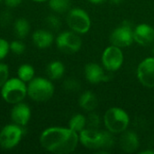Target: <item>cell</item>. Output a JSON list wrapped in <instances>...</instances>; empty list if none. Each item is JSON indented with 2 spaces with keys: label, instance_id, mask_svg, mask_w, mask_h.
Here are the masks:
<instances>
[{
  "label": "cell",
  "instance_id": "29",
  "mask_svg": "<svg viewBox=\"0 0 154 154\" xmlns=\"http://www.w3.org/2000/svg\"><path fill=\"white\" fill-rule=\"evenodd\" d=\"M12 20V14L8 11H4L0 14V24L2 26H7Z\"/></svg>",
  "mask_w": 154,
  "mask_h": 154
},
{
  "label": "cell",
  "instance_id": "32",
  "mask_svg": "<svg viewBox=\"0 0 154 154\" xmlns=\"http://www.w3.org/2000/svg\"><path fill=\"white\" fill-rule=\"evenodd\" d=\"M90 3H92V4H101V3H103L105 0H88Z\"/></svg>",
  "mask_w": 154,
  "mask_h": 154
},
{
  "label": "cell",
  "instance_id": "22",
  "mask_svg": "<svg viewBox=\"0 0 154 154\" xmlns=\"http://www.w3.org/2000/svg\"><path fill=\"white\" fill-rule=\"evenodd\" d=\"M49 6L58 14H63L70 9L69 0H49Z\"/></svg>",
  "mask_w": 154,
  "mask_h": 154
},
{
  "label": "cell",
  "instance_id": "8",
  "mask_svg": "<svg viewBox=\"0 0 154 154\" xmlns=\"http://www.w3.org/2000/svg\"><path fill=\"white\" fill-rule=\"evenodd\" d=\"M56 44L58 49L63 53L73 54L80 50L82 41L77 32L66 31L58 35Z\"/></svg>",
  "mask_w": 154,
  "mask_h": 154
},
{
  "label": "cell",
  "instance_id": "19",
  "mask_svg": "<svg viewBox=\"0 0 154 154\" xmlns=\"http://www.w3.org/2000/svg\"><path fill=\"white\" fill-rule=\"evenodd\" d=\"M14 30L15 35L19 39L25 38L29 34V32H30V23L26 19L19 18L14 22Z\"/></svg>",
  "mask_w": 154,
  "mask_h": 154
},
{
  "label": "cell",
  "instance_id": "36",
  "mask_svg": "<svg viewBox=\"0 0 154 154\" xmlns=\"http://www.w3.org/2000/svg\"><path fill=\"white\" fill-rule=\"evenodd\" d=\"M0 1H1V0H0Z\"/></svg>",
  "mask_w": 154,
  "mask_h": 154
},
{
  "label": "cell",
  "instance_id": "31",
  "mask_svg": "<svg viewBox=\"0 0 154 154\" xmlns=\"http://www.w3.org/2000/svg\"><path fill=\"white\" fill-rule=\"evenodd\" d=\"M125 0H110V2H111V4H113V5H120V4H122L123 2H124Z\"/></svg>",
  "mask_w": 154,
  "mask_h": 154
},
{
  "label": "cell",
  "instance_id": "26",
  "mask_svg": "<svg viewBox=\"0 0 154 154\" xmlns=\"http://www.w3.org/2000/svg\"><path fill=\"white\" fill-rule=\"evenodd\" d=\"M10 51L15 53L16 55H21L25 51V45L21 41H14L11 43H9Z\"/></svg>",
  "mask_w": 154,
  "mask_h": 154
},
{
  "label": "cell",
  "instance_id": "10",
  "mask_svg": "<svg viewBox=\"0 0 154 154\" xmlns=\"http://www.w3.org/2000/svg\"><path fill=\"white\" fill-rule=\"evenodd\" d=\"M124 62V55L121 51V48L117 46H109L107 47L102 55V63L103 66L108 71H116L118 70Z\"/></svg>",
  "mask_w": 154,
  "mask_h": 154
},
{
  "label": "cell",
  "instance_id": "3",
  "mask_svg": "<svg viewBox=\"0 0 154 154\" xmlns=\"http://www.w3.org/2000/svg\"><path fill=\"white\" fill-rule=\"evenodd\" d=\"M54 86L47 79L33 78L27 86V95L36 102H45L52 97Z\"/></svg>",
  "mask_w": 154,
  "mask_h": 154
},
{
  "label": "cell",
  "instance_id": "21",
  "mask_svg": "<svg viewBox=\"0 0 154 154\" xmlns=\"http://www.w3.org/2000/svg\"><path fill=\"white\" fill-rule=\"evenodd\" d=\"M86 126H87V118L80 114L73 116L69 122V128H70L71 130L77 133L81 132L83 129H85Z\"/></svg>",
  "mask_w": 154,
  "mask_h": 154
},
{
  "label": "cell",
  "instance_id": "25",
  "mask_svg": "<svg viewBox=\"0 0 154 154\" xmlns=\"http://www.w3.org/2000/svg\"><path fill=\"white\" fill-rule=\"evenodd\" d=\"M45 23L48 25V27L52 30H58L61 25V22H60V18L54 14L48 15L45 19Z\"/></svg>",
  "mask_w": 154,
  "mask_h": 154
},
{
  "label": "cell",
  "instance_id": "9",
  "mask_svg": "<svg viewBox=\"0 0 154 154\" xmlns=\"http://www.w3.org/2000/svg\"><path fill=\"white\" fill-rule=\"evenodd\" d=\"M134 41V30L132 23L128 21H125L120 26L116 28L110 35L111 43L119 48L128 47Z\"/></svg>",
  "mask_w": 154,
  "mask_h": 154
},
{
  "label": "cell",
  "instance_id": "14",
  "mask_svg": "<svg viewBox=\"0 0 154 154\" xmlns=\"http://www.w3.org/2000/svg\"><path fill=\"white\" fill-rule=\"evenodd\" d=\"M85 76L87 80L91 84H98L103 81H107L110 79V76L97 63H88L85 67Z\"/></svg>",
  "mask_w": 154,
  "mask_h": 154
},
{
  "label": "cell",
  "instance_id": "13",
  "mask_svg": "<svg viewBox=\"0 0 154 154\" xmlns=\"http://www.w3.org/2000/svg\"><path fill=\"white\" fill-rule=\"evenodd\" d=\"M134 39L142 46L150 45L154 42V29L146 23L139 24L134 30Z\"/></svg>",
  "mask_w": 154,
  "mask_h": 154
},
{
  "label": "cell",
  "instance_id": "11",
  "mask_svg": "<svg viewBox=\"0 0 154 154\" xmlns=\"http://www.w3.org/2000/svg\"><path fill=\"white\" fill-rule=\"evenodd\" d=\"M137 78L144 87L154 88V57L146 58L139 64Z\"/></svg>",
  "mask_w": 154,
  "mask_h": 154
},
{
  "label": "cell",
  "instance_id": "1",
  "mask_svg": "<svg viewBox=\"0 0 154 154\" xmlns=\"http://www.w3.org/2000/svg\"><path fill=\"white\" fill-rule=\"evenodd\" d=\"M79 142L77 132L70 128L50 127L40 136L41 146L52 153L68 154L75 151Z\"/></svg>",
  "mask_w": 154,
  "mask_h": 154
},
{
  "label": "cell",
  "instance_id": "17",
  "mask_svg": "<svg viewBox=\"0 0 154 154\" xmlns=\"http://www.w3.org/2000/svg\"><path fill=\"white\" fill-rule=\"evenodd\" d=\"M79 104L82 109L88 112H92L97 107L98 101L97 96L94 93L90 91H86L80 96L79 99Z\"/></svg>",
  "mask_w": 154,
  "mask_h": 154
},
{
  "label": "cell",
  "instance_id": "28",
  "mask_svg": "<svg viewBox=\"0 0 154 154\" xmlns=\"http://www.w3.org/2000/svg\"><path fill=\"white\" fill-rule=\"evenodd\" d=\"M9 51H10L9 42L5 39L0 38V60L6 57Z\"/></svg>",
  "mask_w": 154,
  "mask_h": 154
},
{
  "label": "cell",
  "instance_id": "2",
  "mask_svg": "<svg viewBox=\"0 0 154 154\" xmlns=\"http://www.w3.org/2000/svg\"><path fill=\"white\" fill-rule=\"evenodd\" d=\"M79 142L89 150H107L115 144V139L111 132L99 131L98 129L87 128L79 132Z\"/></svg>",
  "mask_w": 154,
  "mask_h": 154
},
{
  "label": "cell",
  "instance_id": "6",
  "mask_svg": "<svg viewBox=\"0 0 154 154\" xmlns=\"http://www.w3.org/2000/svg\"><path fill=\"white\" fill-rule=\"evenodd\" d=\"M67 23L71 31L79 34L87 33L91 26L88 14L81 8H72L68 11Z\"/></svg>",
  "mask_w": 154,
  "mask_h": 154
},
{
  "label": "cell",
  "instance_id": "12",
  "mask_svg": "<svg viewBox=\"0 0 154 154\" xmlns=\"http://www.w3.org/2000/svg\"><path fill=\"white\" fill-rule=\"evenodd\" d=\"M31 118V109L24 103L14 104L11 110V119L14 124L21 126H25Z\"/></svg>",
  "mask_w": 154,
  "mask_h": 154
},
{
  "label": "cell",
  "instance_id": "33",
  "mask_svg": "<svg viewBox=\"0 0 154 154\" xmlns=\"http://www.w3.org/2000/svg\"><path fill=\"white\" fill-rule=\"evenodd\" d=\"M142 154H154V151H143L141 152Z\"/></svg>",
  "mask_w": 154,
  "mask_h": 154
},
{
  "label": "cell",
  "instance_id": "20",
  "mask_svg": "<svg viewBox=\"0 0 154 154\" xmlns=\"http://www.w3.org/2000/svg\"><path fill=\"white\" fill-rule=\"evenodd\" d=\"M35 70L30 64H23L17 69L18 78L25 83H29L34 78Z\"/></svg>",
  "mask_w": 154,
  "mask_h": 154
},
{
  "label": "cell",
  "instance_id": "7",
  "mask_svg": "<svg viewBox=\"0 0 154 154\" xmlns=\"http://www.w3.org/2000/svg\"><path fill=\"white\" fill-rule=\"evenodd\" d=\"M24 130L23 126L11 124L4 126L0 131V147L4 150H12L21 142Z\"/></svg>",
  "mask_w": 154,
  "mask_h": 154
},
{
  "label": "cell",
  "instance_id": "35",
  "mask_svg": "<svg viewBox=\"0 0 154 154\" xmlns=\"http://www.w3.org/2000/svg\"><path fill=\"white\" fill-rule=\"evenodd\" d=\"M153 53H154V48H153Z\"/></svg>",
  "mask_w": 154,
  "mask_h": 154
},
{
  "label": "cell",
  "instance_id": "18",
  "mask_svg": "<svg viewBox=\"0 0 154 154\" xmlns=\"http://www.w3.org/2000/svg\"><path fill=\"white\" fill-rule=\"evenodd\" d=\"M46 72H47L48 77L51 79H53V80L60 79L65 72V67L62 62L55 60V61L51 62L47 66Z\"/></svg>",
  "mask_w": 154,
  "mask_h": 154
},
{
  "label": "cell",
  "instance_id": "23",
  "mask_svg": "<svg viewBox=\"0 0 154 154\" xmlns=\"http://www.w3.org/2000/svg\"><path fill=\"white\" fill-rule=\"evenodd\" d=\"M63 88L65 90L69 92H76L79 91L80 88V83L79 80L75 79H68L63 82Z\"/></svg>",
  "mask_w": 154,
  "mask_h": 154
},
{
  "label": "cell",
  "instance_id": "24",
  "mask_svg": "<svg viewBox=\"0 0 154 154\" xmlns=\"http://www.w3.org/2000/svg\"><path fill=\"white\" fill-rule=\"evenodd\" d=\"M100 125V116L94 113L90 112L88 116L87 117V126L91 129H97Z\"/></svg>",
  "mask_w": 154,
  "mask_h": 154
},
{
  "label": "cell",
  "instance_id": "5",
  "mask_svg": "<svg viewBox=\"0 0 154 154\" xmlns=\"http://www.w3.org/2000/svg\"><path fill=\"white\" fill-rule=\"evenodd\" d=\"M106 129L112 134L124 133L129 125V116L127 113L119 107L109 108L104 116Z\"/></svg>",
  "mask_w": 154,
  "mask_h": 154
},
{
  "label": "cell",
  "instance_id": "30",
  "mask_svg": "<svg viewBox=\"0 0 154 154\" xmlns=\"http://www.w3.org/2000/svg\"><path fill=\"white\" fill-rule=\"evenodd\" d=\"M4 1H5V5L8 7H11V8L18 6L23 2V0H4Z\"/></svg>",
  "mask_w": 154,
  "mask_h": 154
},
{
  "label": "cell",
  "instance_id": "4",
  "mask_svg": "<svg viewBox=\"0 0 154 154\" xmlns=\"http://www.w3.org/2000/svg\"><path fill=\"white\" fill-rule=\"evenodd\" d=\"M27 95V86L25 82L19 78L8 79L1 88V96L3 99L9 104H17L22 102Z\"/></svg>",
  "mask_w": 154,
  "mask_h": 154
},
{
  "label": "cell",
  "instance_id": "27",
  "mask_svg": "<svg viewBox=\"0 0 154 154\" xmlns=\"http://www.w3.org/2000/svg\"><path fill=\"white\" fill-rule=\"evenodd\" d=\"M9 77V69L8 66L5 63H0V88L8 80Z\"/></svg>",
  "mask_w": 154,
  "mask_h": 154
},
{
  "label": "cell",
  "instance_id": "34",
  "mask_svg": "<svg viewBox=\"0 0 154 154\" xmlns=\"http://www.w3.org/2000/svg\"><path fill=\"white\" fill-rule=\"evenodd\" d=\"M33 2H37V3H41V2H45V1H49V0H32Z\"/></svg>",
  "mask_w": 154,
  "mask_h": 154
},
{
  "label": "cell",
  "instance_id": "16",
  "mask_svg": "<svg viewBox=\"0 0 154 154\" xmlns=\"http://www.w3.org/2000/svg\"><path fill=\"white\" fill-rule=\"evenodd\" d=\"M53 40V34L47 30L39 29L32 33V42L34 45L39 49L49 48L52 44Z\"/></svg>",
  "mask_w": 154,
  "mask_h": 154
},
{
  "label": "cell",
  "instance_id": "15",
  "mask_svg": "<svg viewBox=\"0 0 154 154\" xmlns=\"http://www.w3.org/2000/svg\"><path fill=\"white\" fill-rule=\"evenodd\" d=\"M139 138L134 132L127 131L120 138V147L125 152H134L139 148Z\"/></svg>",
  "mask_w": 154,
  "mask_h": 154
}]
</instances>
